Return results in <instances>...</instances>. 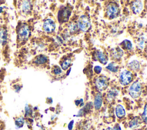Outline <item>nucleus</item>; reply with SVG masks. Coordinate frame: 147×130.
<instances>
[{"mask_svg": "<svg viewBox=\"0 0 147 130\" xmlns=\"http://www.w3.org/2000/svg\"><path fill=\"white\" fill-rule=\"evenodd\" d=\"M144 7V4L141 1H135L131 3V9L134 14H139Z\"/></svg>", "mask_w": 147, "mask_h": 130, "instance_id": "obj_8", "label": "nucleus"}, {"mask_svg": "<svg viewBox=\"0 0 147 130\" xmlns=\"http://www.w3.org/2000/svg\"><path fill=\"white\" fill-rule=\"evenodd\" d=\"M95 85L98 90L102 92L105 90L108 86L109 81L105 76H99L95 78Z\"/></svg>", "mask_w": 147, "mask_h": 130, "instance_id": "obj_6", "label": "nucleus"}, {"mask_svg": "<svg viewBox=\"0 0 147 130\" xmlns=\"http://www.w3.org/2000/svg\"><path fill=\"white\" fill-rule=\"evenodd\" d=\"M30 36V29L25 23H22L17 29V37L20 42H25L28 40Z\"/></svg>", "mask_w": 147, "mask_h": 130, "instance_id": "obj_1", "label": "nucleus"}, {"mask_svg": "<svg viewBox=\"0 0 147 130\" xmlns=\"http://www.w3.org/2000/svg\"><path fill=\"white\" fill-rule=\"evenodd\" d=\"M43 29L47 33H52L56 29V23L52 19H47L44 22Z\"/></svg>", "mask_w": 147, "mask_h": 130, "instance_id": "obj_7", "label": "nucleus"}, {"mask_svg": "<svg viewBox=\"0 0 147 130\" xmlns=\"http://www.w3.org/2000/svg\"><path fill=\"white\" fill-rule=\"evenodd\" d=\"M69 29L70 30V31L72 32V33H75L76 32L78 29H79L78 28V25L76 24L75 23H71L69 25Z\"/></svg>", "mask_w": 147, "mask_h": 130, "instance_id": "obj_24", "label": "nucleus"}, {"mask_svg": "<svg viewBox=\"0 0 147 130\" xmlns=\"http://www.w3.org/2000/svg\"><path fill=\"white\" fill-rule=\"evenodd\" d=\"M71 59L69 58H66L64 60L61 62V68L63 70H66L67 69L69 66L71 65Z\"/></svg>", "mask_w": 147, "mask_h": 130, "instance_id": "obj_19", "label": "nucleus"}, {"mask_svg": "<svg viewBox=\"0 0 147 130\" xmlns=\"http://www.w3.org/2000/svg\"><path fill=\"white\" fill-rule=\"evenodd\" d=\"M121 44L122 48L126 50H131L132 49V44L127 40H125Z\"/></svg>", "mask_w": 147, "mask_h": 130, "instance_id": "obj_21", "label": "nucleus"}, {"mask_svg": "<svg viewBox=\"0 0 147 130\" xmlns=\"http://www.w3.org/2000/svg\"><path fill=\"white\" fill-rule=\"evenodd\" d=\"M119 92L118 89H117L115 88H113L111 89H110L107 93V99L110 101L113 100H114L116 97L118 95Z\"/></svg>", "mask_w": 147, "mask_h": 130, "instance_id": "obj_12", "label": "nucleus"}, {"mask_svg": "<svg viewBox=\"0 0 147 130\" xmlns=\"http://www.w3.org/2000/svg\"><path fill=\"white\" fill-rule=\"evenodd\" d=\"M125 110L123 107L121 105L118 104L115 107V114L118 118L122 119L125 116Z\"/></svg>", "mask_w": 147, "mask_h": 130, "instance_id": "obj_13", "label": "nucleus"}, {"mask_svg": "<svg viewBox=\"0 0 147 130\" xmlns=\"http://www.w3.org/2000/svg\"><path fill=\"white\" fill-rule=\"evenodd\" d=\"M48 61V57L43 54H40L37 56L34 60V62L37 65H42L46 63Z\"/></svg>", "mask_w": 147, "mask_h": 130, "instance_id": "obj_15", "label": "nucleus"}, {"mask_svg": "<svg viewBox=\"0 0 147 130\" xmlns=\"http://www.w3.org/2000/svg\"><path fill=\"white\" fill-rule=\"evenodd\" d=\"M52 72L55 75H60L62 73V69L59 66H55L52 69Z\"/></svg>", "mask_w": 147, "mask_h": 130, "instance_id": "obj_23", "label": "nucleus"}, {"mask_svg": "<svg viewBox=\"0 0 147 130\" xmlns=\"http://www.w3.org/2000/svg\"><path fill=\"white\" fill-rule=\"evenodd\" d=\"M113 130H121V128L120 125L118 124H116L114 126V128H113Z\"/></svg>", "mask_w": 147, "mask_h": 130, "instance_id": "obj_31", "label": "nucleus"}, {"mask_svg": "<svg viewBox=\"0 0 147 130\" xmlns=\"http://www.w3.org/2000/svg\"><path fill=\"white\" fill-rule=\"evenodd\" d=\"M123 51L122 49H121L119 48H116L114 49H113L112 51V56L116 60H118L121 58V57L123 55Z\"/></svg>", "mask_w": 147, "mask_h": 130, "instance_id": "obj_17", "label": "nucleus"}, {"mask_svg": "<svg viewBox=\"0 0 147 130\" xmlns=\"http://www.w3.org/2000/svg\"><path fill=\"white\" fill-rule=\"evenodd\" d=\"M103 103V99L102 96L100 93H98L94 98V107L96 110H99L102 105Z\"/></svg>", "mask_w": 147, "mask_h": 130, "instance_id": "obj_10", "label": "nucleus"}, {"mask_svg": "<svg viewBox=\"0 0 147 130\" xmlns=\"http://www.w3.org/2000/svg\"><path fill=\"white\" fill-rule=\"evenodd\" d=\"M32 5L30 1H24L21 4V9L24 13H28L31 11Z\"/></svg>", "mask_w": 147, "mask_h": 130, "instance_id": "obj_11", "label": "nucleus"}, {"mask_svg": "<svg viewBox=\"0 0 147 130\" xmlns=\"http://www.w3.org/2000/svg\"><path fill=\"white\" fill-rule=\"evenodd\" d=\"M106 69L111 72H117L118 70V66L114 62L110 63L107 66Z\"/></svg>", "mask_w": 147, "mask_h": 130, "instance_id": "obj_20", "label": "nucleus"}, {"mask_svg": "<svg viewBox=\"0 0 147 130\" xmlns=\"http://www.w3.org/2000/svg\"><path fill=\"white\" fill-rule=\"evenodd\" d=\"M71 10L69 8L65 7L60 11L59 14V21H61L62 22H67L69 19V16L71 15Z\"/></svg>", "mask_w": 147, "mask_h": 130, "instance_id": "obj_9", "label": "nucleus"}, {"mask_svg": "<svg viewBox=\"0 0 147 130\" xmlns=\"http://www.w3.org/2000/svg\"><path fill=\"white\" fill-rule=\"evenodd\" d=\"M96 56L97 58L99 60V61L102 64H106L107 62V57L106 54H105L103 52H102L100 50H98L96 52Z\"/></svg>", "mask_w": 147, "mask_h": 130, "instance_id": "obj_14", "label": "nucleus"}, {"mask_svg": "<svg viewBox=\"0 0 147 130\" xmlns=\"http://www.w3.org/2000/svg\"><path fill=\"white\" fill-rule=\"evenodd\" d=\"M94 72L96 74H99L100 73V72L102 71V68L100 66H99V65H96V66H95L94 67Z\"/></svg>", "mask_w": 147, "mask_h": 130, "instance_id": "obj_28", "label": "nucleus"}, {"mask_svg": "<svg viewBox=\"0 0 147 130\" xmlns=\"http://www.w3.org/2000/svg\"><path fill=\"white\" fill-rule=\"evenodd\" d=\"M120 9L119 6L113 2L109 3L106 8V13L110 19H114L119 14Z\"/></svg>", "mask_w": 147, "mask_h": 130, "instance_id": "obj_3", "label": "nucleus"}, {"mask_svg": "<svg viewBox=\"0 0 147 130\" xmlns=\"http://www.w3.org/2000/svg\"><path fill=\"white\" fill-rule=\"evenodd\" d=\"M141 120L138 117H134L129 123V126L130 128H136L140 125Z\"/></svg>", "mask_w": 147, "mask_h": 130, "instance_id": "obj_16", "label": "nucleus"}, {"mask_svg": "<svg viewBox=\"0 0 147 130\" xmlns=\"http://www.w3.org/2000/svg\"><path fill=\"white\" fill-rule=\"evenodd\" d=\"M24 124V119L22 117H20L16 119L15 125L17 128L22 127Z\"/></svg>", "mask_w": 147, "mask_h": 130, "instance_id": "obj_22", "label": "nucleus"}, {"mask_svg": "<svg viewBox=\"0 0 147 130\" xmlns=\"http://www.w3.org/2000/svg\"><path fill=\"white\" fill-rule=\"evenodd\" d=\"M142 120H144V121L146 123V105H145L144 107V112L142 114Z\"/></svg>", "mask_w": 147, "mask_h": 130, "instance_id": "obj_27", "label": "nucleus"}, {"mask_svg": "<svg viewBox=\"0 0 147 130\" xmlns=\"http://www.w3.org/2000/svg\"><path fill=\"white\" fill-rule=\"evenodd\" d=\"M75 104L76 106L80 105V107H82L83 105V100L82 99H80L79 100H77L75 101Z\"/></svg>", "mask_w": 147, "mask_h": 130, "instance_id": "obj_29", "label": "nucleus"}, {"mask_svg": "<svg viewBox=\"0 0 147 130\" xmlns=\"http://www.w3.org/2000/svg\"><path fill=\"white\" fill-rule=\"evenodd\" d=\"M140 63L137 60H134V61L130 62L127 65V68L129 69H130L131 70H134V71L138 70L140 69Z\"/></svg>", "mask_w": 147, "mask_h": 130, "instance_id": "obj_18", "label": "nucleus"}, {"mask_svg": "<svg viewBox=\"0 0 147 130\" xmlns=\"http://www.w3.org/2000/svg\"><path fill=\"white\" fill-rule=\"evenodd\" d=\"M142 86L141 82L138 81H134L129 88V93L133 99L138 98L142 93Z\"/></svg>", "mask_w": 147, "mask_h": 130, "instance_id": "obj_2", "label": "nucleus"}, {"mask_svg": "<svg viewBox=\"0 0 147 130\" xmlns=\"http://www.w3.org/2000/svg\"><path fill=\"white\" fill-rule=\"evenodd\" d=\"M1 40L2 41V44L5 43L7 40V32L6 30H3L1 33Z\"/></svg>", "mask_w": 147, "mask_h": 130, "instance_id": "obj_25", "label": "nucleus"}, {"mask_svg": "<svg viewBox=\"0 0 147 130\" xmlns=\"http://www.w3.org/2000/svg\"><path fill=\"white\" fill-rule=\"evenodd\" d=\"M133 74L129 70H124L122 71L119 76V81L122 85H129L133 80Z\"/></svg>", "mask_w": 147, "mask_h": 130, "instance_id": "obj_4", "label": "nucleus"}, {"mask_svg": "<svg viewBox=\"0 0 147 130\" xmlns=\"http://www.w3.org/2000/svg\"><path fill=\"white\" fill-rule=\"evenodd\" d=\"M78 28L82 31H87L91 26L90 18L86 15H81L78 20Z\"/></svg>", "mask_w": 147, "mask_h": 130, "instance_id": "obj_5", "label": "nucleus"}, {"mask_svg": "<svg viewBox=\"0 0 147 130\" xmlns=\"http://www.w3.org/2000/svg\"><path fill=\"white\" fill-rule=\"evenodd\" d=\"M25 116H29L30 115L32 114V109L28 104H26L25 105Z\"/></svg>", "mask_w": 147, "mask_h": 130, "instance_id": "obj_26", "label": "nucleus"}, {"mask_svg": "<svg viewBox=\"0 0 147 130\" xmlns=\"http://www.w3.org/2000/svg\"><path fill=\"white\" fill-rule=\"evenodd\" d=\"M2 11V7H0V13H1Z\"/></svg>", "mask_w": 147, "mask_h": 130, "instance_id": "obj_33", "label": "nucleus"}, {"mask_svg": "<svg viewBox=\"0 0 147 130\" xmlns=\"http://www.w3.org/2000/svg\"><path fill=\"white\" fill-rule=\"evenodd\" d=\"M74 121L72 120L68 124V130H72L74 127Z\"/></svg>", "mask_w": 147, "mask_h": 130, "instance_id": "obj_30", "label": "nucleus"}, {"mask_svg": "<svg viewBox=\"0 0 147 130\" xmlns=\"http://www.w3.org/2000/svg\"><path fill=\"white\" fill-rule=\"evenodd\" d=\"M106 130H113V128H110V127H107V128L106 129Z\"/></svg>", "mask_w": 147, "mask_h": 130, "instance_id": "obj_32", "label": "nucleus"}]
</instances>
